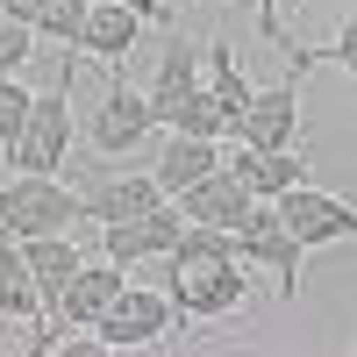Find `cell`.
Instances as JSON below:
<instances>
[{
    "instance_id": "obj_2",
    "label": "cell",
    "mask_w": 357,
    "mask_h": 357,
    "mask_svg": "<svg viewBox=\"0 0 357 357\" xmlns=\"http://www.w3.org/2000/svg\"><path fill=\"white\" fill-rule=\"evenodd\" d=\"M86 215L79 207V193H65L57 186V172H15L8 186H0V229L15 236H57V229H72Z\"/></svg>"
},
{
    "instance_id": "obj_12",
    "label": "cell",
    "mask_w": 357,
    "mask_h": 357,
    "mask_svg": "<svg viewBox=\"0 0 357 357\" xmlns=\"http://www.w3.org/2000/svg\"><path fill=\"white\" fill-rule=\"evenodd\" d=\"M207 172H222V143H215V136H178V129H172V136H165V151H158V172H151V178L178 200L186 186H200Z\"/></svg>"
},
{
    "instance_id": "obj_20",
    "label": "cell",
    "mask_w": 357,
    "mask_h": 357,
    "mask_svg": "<svg viewBox=\"0 0 357 357\" xmlns=\"http://www.w3.org/2000/svg\"><path fill=\"white\" fill-rule=\"evenodd\" d=\"M200 79L222 93V107H229V122H236V107L250 100V79L236 72V57H229V36H207V50H200Z\"/></svg>"
},
{
    "instance_id": "obj_27",
    "label": "cell",
    "mask_w": 357,
    "mask_h": 357,
    "mask_svg": "<svg viewBox=\"0 0 357 357\" xmlns=\"http://www.w3.org/2000/svg\"><path fill=\"white\" fill-rule=\"evenodd\" d=\"M0 15H15V22H29V29H36V15H43V0H0Z\"/></svg>"
},
{
    "instance_id": "obj_17",
    "label": "cell",
    "mask_w": 357,
    "mask_h": 357,
    "mask_svg": "<svg viewBox=\"0 0 357 357\" xmlns=\"http://www.w3.org/2000/svg\"><path fill=\"white\" fill-rule=\"evenodd\" d=\"M158 122H165V129H178V136H215V143H222V136H229V107H222L215 86L200 79V86H186V93H178V100L158 114Z\"/></svg>"
},
{
    "instance_id": "obj_25",
    "label": "cell",
    "mask_w": 357,
    "mask_h": 357,
    "mask_svg": "<svg viewBox=\"0 0 357 357\" xmlns=\"http://www.w3.org/2000/svg\"><path fill=\"white\" fill-rule=\"evenodd\" d=\"M257 29H264V43H272V50H293V36H286L279 15H272V0H257Z\"/></svg>"
},
{
    "instance_id": "obj_23",
    "label": "cell",
    "mask_w": 357,
    "mask_h": 357,
    "mask_svg": "<svg viewBox=\"0 0 357 357\" xmlns=\"http://www.w3.org/2000/svg\"><path fill=\"white\" fill-rule=\"evenodd\" d=\"M29 57H36V29L15 22V15H0V72H22Z\"/></svg>"
},
{
    "instance_id": "obj_7",
    "label": "cell",
    "mask_w": 357,
    "mask_h": 357,
    "mask_svg": "<svg viewBox=\"0 0 357 357\" xmlns=\"http://www.w3.org/2000/svg\"><path fill=\"white\" fill-rule=\"evenodd\" d=\"M158 129V114H151V93H136V86H122V72L107 79V93H100V107H93V122H86V136H93V151L100 158H122V151H136L143 136Z\"/></svg>"
},
{
    "instance_id": "obj_19",
    "label": "cell",
    "mask_w": 357,
    "mask_h": 357,
    "mask_svg": "<svg viewBox=\"0 0 357 357\" xmlns=\"http://www.w3.org/2000/svg\"><path fill=\"white\" fill-rule=\"evenodd\" d=\"M186 86H200V43H165V57H158V79H151V114H165Z\"/></svg>"
},
{
    "instance_id": "obj_18",
    "label": "cell",
    "mask_w": 357,
    "mask_h": 357,
    "mask_svg": "<svg viewBox=\"0 0 357 357\" xmlns=\"http://www.w3.org/2000/svg\"><path fill=\"white\" fill-rule=\"evenodd\" d=\"M0 314H15V321H36L43 314L36 272H29V257H22L15 236H0Z\"/></svg>"
},
{
    "instance_id": "obj_4",
    "label": "cell",
    "mask_w": 357,
    "mask_h": 357,
    "mask_svg": "<svg viewBox=\"0 0 357 357\" xmlns=\"http://www.w3.org/2000/svg\"><path fill=\"white\" fill-rule=\"evenodd\" d=\"M65 86H72V65L57 72L50 93L29 100V122H22V136L8 143V165H15V172H57V165H65V151H72V107H65Z\"/></svg>"
},
{
    "instance_id": "obj_21",
    "label": "cell",
    "mask_w": 357,
    "mask_h": 357,
    "mask_svg": "<svg viewBox=\"0 0 357 357\" xmlns=\"http://www.w3.org/2000/svg\"><path fill=\"white\" fill-rule=\"evenodd\" d=\"M86 8H93V0H43V15H36V36H43V43H65V50H79Z\"/></svg>"
},
{
    "instance_id": "obj_16",
    "label": "cell",
    "mask_w": 357,
    "mask_h": 357,
    "mask_svg": "<svg viewBox=\"0 0 357 357\" xmlns=\"http://www.w3.org/2000/svg\"><path fill=\"white\" fill-rule=\"evenodd\" d=\"M243 207H250V193L236 186L229 172H207L200 186L178 193V215H186V222H207V229H236V222H243Z\"/></svg>"
},
{
    "instance_id": "obj_10",
    "label": "cell",
    "mask_w": 357,
    "mask_h": 357,
    "mask_svg": "<svg viewBox=\"0 0 357 357\" xmlns=\"http://www.w3.org/2000/svg\"><path fill=\"white\" fill-rule=\"evenodd\" d=\"M301 165H307V158H293V143H286V151H250V143L222 151V172H229L250 200H279L286 186H301Z\"/></svg>"
},
{
    "instance_id": "obj_15",
    "label": "cell",
    "mask_w": 357,
    "mask_h": 357,
    "mask_svg": "<svg viewBox=\"0 0 357 357\" xmlns=\"http://www.w3.org/2000/svg\"><path fill=\"white\" fill-rule=\"evenodd\" d=\"M136 36H143V15L136 8H122V0H93V8H86V29H79V50L122 65V57L136 50Z\"/></svg>"
},
{
    "instance_id": "obj_22",
    "label": "cell",
    "mask_w": 357,
    "mask_h": 357,
    "mask_svg": "<svg viewBox=\"0 0 357 357\" xmlns=\"http://www.w3.org/2000/svg\"><path fill=\"white\" fill-rule=\"evenodd\" d=\"M29 100H36V93H29V86H22L15 72H0V151H8V143L22 136V122H29Z\"/></svg>"
},
{
    "instance_id": "obj_26",
    "label": "cell",
    "mask_w": 357,
    "mask_h": 357,
    "mask_svg": "<svg viewBox=\"0 0 357 357\" xmlns=\"http://www.w3.org/2000/svg\"><path fill=\"white\" fill-rule=\"evenodd\" d=\"M122 8H136L143 22H165V29H172V0H122Z\"/></svg>"
},
{
    "instance_id": "obj_13",
    "label": "cell",
    "mask_w": 357,
    "mask_h": 357,
    "mask_svg": "<svg viewBox=\"0 0 357 357\" xmlns=\"http://www.w3.org/2000/svg\"><path fill=\"white\" fill-rule=\"evenodd\" d=\"M165 200V186L151 172H114V178H100L93 193H79V207L93 222H129V215H143V207H158Z\"/></svg>"
},
{
    "instance_id": "obj_6",
    "label": "cell",
    "mask_w": 357,
    "mask_h": 357,
    "mask_svg": "<svg viewBox=\"0 0 357 357\" xmlns=\"http://www.w3.org/2000/svg\"><path fill=\"white\" fill-rule=\"evenodd\" d=\"M229 136L250 143V151H286V143L301 136V93H293V79H279V86H250V100L236 107Z\"/></svg>"
},
{
    "instance_id": "obj_14",
    "label": "cell",
    "mask_w": 357,
    "mask_h": 357,
    "mask_svg": "<svg viewBox=\"0 0 357 357\" xmlns=\"http://www.w3.org/2000/svg\"><path fill=\"white\" fill-rule=\"evenodd\" d=\"M22 257H29V272H36V293H43V314L57 321V293H65V279L79 272V243H72V236L65 229H57V236H22Z\"/></svg>"
},
{
    "instance_id": "obj_9",
    "label": "cell",
    "mask_w": 357,
    "mask_h": 357,
    "mask_svg": "<svg viewBox=\"0 0 357 357\" xmlns=\"http://www.w3.org/2000/svg\"><path fill=\"white\" fill-rule=\"evenodd\" d=\"M279 215H286V229L301 236V243H343V236H357V207H343L336 193L307 186V178L279 193Z\"/></svg>"
},
{
    "instance_id": "obj_1",
    "label": "cell",
    "mask_w": 357,
    "mask_h": 357,
    "mask_svg": "<svg viewBox=\"0 0 357 357\" xmlns=\"http://www.w3.org/2000/svg\"><path fill=\"white\" fill-rule=\"evenodd\" d=\"M172 307L186 321H222L250 301V279H243V257H236V236L229 229H207V222H186L172 236Z\"/></svg>"
},
{
    "instance_id": "obj_11",
    "label": "cell",
    "mask_w": 357,
    "mask_h": 357,
    "mask_svg": "<svg viewBox=\"0 0 357 357\" xmlns=\"http://www.w3.org/2000/svg\"><path fill=\"white\" fill-rule=\"evenodd\" d=\"M122 264H79V272L65 279V293H57V321H72V329H93V321L114 307V293H122Z\"/></svg>"
},
{
    "instance_id": "obj_8",
    "label": "cell",
    "mask_w": 357,
    "mask_h": 357,
    "mask_svg": "<svg viewBox=\"0 0 357 357\" xmlns=\"http://www.w3.org/2000/svg\"><path fill=\"white\" fill-rule=\"evenodd\" d=\"M178 229H186L178 200H158V207H143V215H129V222H100V243H107V257L129 272V264H143V257H165Z\"/></svg>"
},
{
    "instance_id": "obj_24",
    "label": "cell",
    "mask_w": 357,
    "mask_h": 357,
    "mask_svg": "<svg viewBox=\"0 0 357 357\" xmlns=\"http://www.w3.org/2000/svg\"><path fill=\"white\" fill-rule=\"evenodd\" d=\"M329 65H343V72H357V15L336 29V43H329Z\"/></svg>"
},
{
    "instance_id": "obj_3",
    "label": "cell",
    "mask_w": 357,
    "mask_h": 357,
    "mask_svg": "<svg viewBox=\"0 0 357 357\" xmlns=\"http://www.w3.org/2000/svg\"><path fill=\"white\" fill-rule=\"evenodd\" d=\"M229 236H236V257H243V264H257V272H279V293H286V301L301 293V257H307V243L286 229L279 200H250L243 222H236Z\"/></svg>"
},
{
    "instance_id": "obj_5",
    "label": "cell",
    "mask_w": 357,
    "mask_h": 357,
    "mask_svg": "<svg viewBox=\"0 0 357 357\" xmlns=\"http://www.w3.org/2000/svg\"><path fill=\"white\" fill-rule=\"evenodd\" d=\"M172 293H151V286H122L114 293V307L93 321V336H100V350H151V343H165V329H172Z\"/></svg>"
}]
</instances>
